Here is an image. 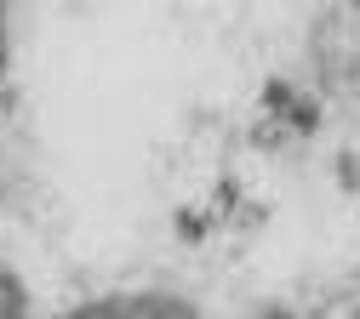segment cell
<instances>
[{"instance_id":"cell-1","label":"cell","mask_w":360,"mask_h":319,"mask_svg":"<svg viewBox=\"0 0 360 319\" xmlns=\"http://www.w3.org/2000/svg\"><path fill=\"white\" fill-rule=\"evenodd\" d=\"M0 319H29V302H23V285L0 268Z\"/></svg>"}]
</instances>
